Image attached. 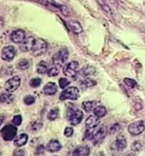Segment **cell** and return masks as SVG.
Segmentation results:
<instances>
[{"label": "cell", "mask_w": 145, "mask_h": 156, "mask_svg": "<svg viewBox=\"0 0 145 156\" xmlns=\"http://www.w3.org/2000/svg\"><path fill=\"white\" fill-rule=\"evenodd\" d=\"M44 152V146L43 145H39L37 147H36V150L34 151V154L35 155H40Z\"/></svg>", "instance_id": "f35d334b"}, {"label": "cell", "mask_w": 145, "mask_h": 156, "mask_svg": "<svg viewBox=\"0 0 145 156\" xmlns=\"http://www.w3.org/2000/svg\"><path fill=\"white\" fill-rule=\"evenodd\" d=\"M16 54V51L13 48V46H7L5 48H3L1 51V58L4 61H11L15 57Z\"/></svg>", "instance_id": "30bf717a"}, {"label": "cell", "mask_w": 145, "mask_h": 156, "mask_svg": "<svg viewBox=\"0 0 145 156\" xmlns=\"http://www.w3.org/2000/svg\"><path fill=\"white\" fill-rule=\"evenodd\" d=\"M96 127H93V128H87V130L85 131V134H84V139H92L93 138V135L96 131Z\"/></svg>", "instance_id": "83f0119b"}, {"label": "cell", "mask_w": 145, "mask_h": 156, "mask_svg": "<svg viewBox=\"0 0 145 156\" xmlns=\"http://www.w3.org/2000/svg\"><path fill=\"white\" fill-rule=\"evenodd\" d=\"M34 41H35V38H34L32 36L25 38L20 44V50L22 51H24V52L31 51L33 49V47H34Z\"/></svg>", "instance_id": "8fae6325"}, {"label": "cell", "mask_w": 145, "mask_h": 156, "mask_svg": "<svg viewBox=\"0 0 145 156\" xmlns=\"http://www.w3.org/2000/svg\"><path fill=\"white\" fill-rule=\"evenodd\" d=\"M53 156H56V155H53Z\"/></svg>", "instance_id": "f6af8a7d"}, {"label": "cell", "mask_w": 145, "mask_h": 156, "mask_svg": "<svg viewBox=\"0 0 145 156\" xmlns=\"http://www.w3.org/2000/svg\"><path fill=\"white\" fill-rule=\"evenodd\" d=\"M107 133V129L106 127L104 126H101V127H99L96 131H95V133L93 135V145L94 146H98L99 144H100L104 138H105V135Z\"/></svg>", "instance_id": "ba28073f"}, {"label": "cell", "mask_w": 145, "mask_h": 156, "mask_svg": "<svg viewBox=\"0 0 145 156\" xmlns=\"http://www.w3.org/2000/svg\"><path fill=\"white\" fill-rule=\"evenodd\" d=\"M61 150V144L59 143L58 140L52 139L49 141L47 145V151L50 152H56Z\"/></svg>", "instance_id": "9a60e30c"}, {"label": "cell", "mask_w": 145, "mask_h": 156, "mask_svg": "<svg viewBox=\"0 0 145 156\" xmlns=\"http://www.w3.org/2000/svg\"><path fill=\"white\" fill-rule=\"evenodd\" d=\"M96 156H104V153L102 151H100V152H98Z\"/></svg>", "instance_id": "b9f144b4"}, {"label": "cell", "mask_w": 145, "mask_h": 156, "mask_svg": "<svg viewBox=\"0 0 145 156\" xmlns=\"http://www.w3.org/2000/svg\"><path fill=\"white\" fill-rule=\"evenodd\" d=\"M59 10L61 11V12H62L65 16H70V11L68 10V8L64 5H60L59 6Z\"/></svg>", "instance_id": "8d00e7d4"}, {"label": "cell", "mask_w": 145, "mask_h": 156, "mask_svg": "<svg viewBox=\"0 0 145 156\" xmlns=\"http://www.w3.org/2000/svg\"><path fill=\"white\" fill-rule=\"evenodd\" d=\"M56 91H57V87L53 82L47 83L45 85V87L43 88V92L46 95H53V94H56Z\"/></svg>", "instance_id": "5bb4252c"}, {"label": "cell", "mask_w": 145, "mask_h": 156, "mask_svg": "<svg viewBox=\"0 0 145 156\" xmlns=\"http://www.w3.org/2000/svg\"><path fill=\"white\" fill-rule=\"evenodd\" d=\"M36 71L37 73L39 74H44L46 73H48L49 71V64L47 63V62L45 61H41L38 63L37 67H36Z\"/></svg>", "instance_id": "ffe728a7"}, {"label": "cell", "mask_w": 145, "mask_h": 156, "mask_svg": "<svg viewBox=\"0 0 145 156\" xmlns=\"http://www.w3.org/2000/svg\"><path fill=\"white\" fill-rule=\"evenodd\" d=\"M124 83L127 86H129L130 88H134V87H136V82L134 79H130V78H125Z\"/></svg>", "instance_id": "d590c367"}, {"label": "cell", "mask_w": 145, "mask_h": 156, "mask_svg": "<svg viewBox=\"0 0 145 156\" xmlns=\"http://www.w3.org/2000/svg\"><path fill=\"white\" fill-rule=\"evenodd\" d=\"M13 100H14V96L12 94L11 92L2 93V94L0 95V103H3V104H11Z\"/></svg>", "instance_id": "ac0fdd59"}, {"label": "cell", "mask_w": 145, "mask_h": 156, "mask_svg": "<svg viewBox=\"0 0 145 156\" xmlns=\"http://www.w3.org/2000/svg\"><path fill=\"white\" fill-rule=\"evenodd\" d=\"M126 147H127V141L123 135H118L114 143L113 144V149H114L118 151H122Z\"/></svg>", "instance_id": "7c38bea8"}, {"label": "cell", "mask_w": 145, "mask_h": 156, "mask_svg": "<svg viewBox=\"0 0 145 156\" xmlns=\"http://www.w3.org/2000/svg\"><path fill=\"white\" fill-rule=\"evenodd\" d=\"M80 95L79 90L75 87H70L61 92L60 100H78Z\"/></svg>", "instance_id": "7a4b0ae2"}, {"label": "cell", "mask_w": 145, "mask_h": 156, "mask_svg": "<svg viewBox=\"0 0 145 156\" xmlns=\"http://www.w3.org/2000/svg\"><path fill=\"white\" fill-rule=\"evenodd\" d=\"M68 119L73 126L78 125L83 119V112L79 110H75V108H70L68 110Z\"/></svg>", "instance_id": "277c9868"}, {"label": "cell", "mask_w": 145, "mask_h": 156, "mask_svg": "<svg viewBox=\"0 0 145 156\" xmlns=\"http://www.w3.org/2000/svg\"><path fill=\"white\" fill-rule=\"evenodd\" d=\"M73 152L76 156H89V154H90V147H87V146L78 147Z\"/></svg>", "instance_id": "2e32d148"}, {"label": "cell", "mask_w": 145, "mask_h": 156, "mask_svg": "<svg viewBox=\"0 0 145 156\" xmlns=\"http://www.w3.org/2000/svg\"><path fill=\"white\" fill-rule=\"evenodd\" d=\"M28 139H29V137H28L27 134L22 133V134H20L16 139L14 140V145L16 146V147H23L24 145L27 144Z\"/></svg>", "instance_id": "d6986e66"}, {"label": "cell", "mask_w": 145, "mask_h": 156, "mask_svg": "<svg viewBox=\"0 0 145 156\" xmlns=\"http://www.w3.org/2000/svg\"><path fill=\"white\" fill-rule=\"evenodd\" d=\"M69 84H70V81L67 78H60L59 79V87L61 89H65L66 87H68Z\"/></svg>", "instance_id": "1f68e13d"}, {"label": "cell", "mask_w": 145, "mask_h": 156, "mask_svg": "<svg viewBox=\"0 0 145 156\" xmlns=\"http://www.w3.org/2000/svg\"><path fill=\"white\" fill-rule=\"evenodd\" d=\"M106 112H107L106 108L103 106H96L94 108V114H95V116L97 117V118H101V117L105 116Z\"/></svg>", "instance_id": "7402d4cb"}, {"label": "cell", "mask_w": 145, "mask_h": 156, "mask_svg": "<svg viewBox=\"0 0 145 156\" xmlns=\"http://www.w3.org/2000/svg\"><path fill=\"white\" fill-rule=\"evenodd\" d=\"M34 102H35V98L34 96H32V95H28V96H26L24 98V103L26 105H28V106L33 105Z\"/></svg>", "instance_id": "d6a6232c"}, {"label": "cell", "mask_w": 145, "mask_h": 156, "mask_svg": "<svg viewBox=\"0 0 145 156\" xmlns=\"http://www.w3.org/2000/svg\"><path fill=\"white\" fill-rule=\"evenodd\" d=\"M22 123V116L21 115H15L13 119V124L14 126H20Z\"/></svg>", "instance_id": "e575fe53"}, {"label": "cell", "mask_w": 145, "mask_h": 156, "mask_svg": "<svg viewBox=\"0 0 145 156\" xmlns=\"http://www.w3.org/2000/svg\"><path fill=\"white\" fill-rule=\"evenodd\" d=\"M78 62L76 61H71L70 63L65 65L63 68V73L66 76L75 78L78 73Z\"/></svg>", "instance_id": "5b68a950"}, {"label": "cell", "mask_w": 145, "mask_h": 156, "mask_svg": "<svg viewBox=\"0 0 145 156\" xmlns=\"http://www.w3.org/2000/svg\"><path fill=\"white\" fill-rule=\"evenodd\" d=\"M4 120H5V117H4V115H0V126H1V125L3 124Z\"/></svg>", "instance_id": "60d3db41"}, {"label": "cell", "mask_w": 145, "mask_h": 156, "mask_svg": "<svg viewBox=\"0 0 145 156\" xmlns=\"http://www.w3.org/2000/svg\"><path fill=\"white\" fill-rule=\"evenodd\" d=\"M41 82L42 81H41L40 78H33V79L30 81L29 84L32 88H38L41 85Z\"/></svg>", "instance_id": "f1b7e54d"}, {"label": "cell", "mask_w": 145, "mask_h": 156, "mask_svg": "<svg viewBox=\"0 0 145 156\" xmlns=\"http://www.w3.org/2000/svg\"><path fill=\"white\" fill-rule=\"evenodd\" d=\"M68 24L69 26H70V28L72 29V30L74 33L75 34H79L82 32V28L80 26V24L78 22H76V21H70V22H68Z\"/></svg>", "instance_id": "cb8c5ba5"}, {"label": "cell", "mask_w": 145, "mask_h": 156, "mask_svg": "<svg viewBox=\"0 0 145 156\" xmlns=\"http://www.w3.org/2000/svg\"><path fill=\"white\" fill-rule=\"evenodd\" d=\"M141 147H142V145H141V142L140 141H136L132 145V150L134 151H140L141 150Z\"/></svg>", "instance_id": "836d02e7"}, {"label": "cell", "mask_w": 145, "mask_h": 156, "mask_svg": "<svg viewBox=\"0 0 145 156\" xmlns=\"http://www.w3.org/2000/svg\"><path fill=\"white\" fill-rule=\"evenodd\" d=\"M47 49H48V45H47V42L43 39H40V38H37L35 39L34 41V47L32 49V54L34 56H39V55H42L44 54L46 51H47Z\"/></svg>", "instance_id": "6da1fadb"}, {"label": "cell", "mask_w": 145, "mask_h": 156, "mask_svg": "<svg viewBox=\"0 0 145 156\" xmlns=\"http://www.w3.org/2000/svg\"><path fill=\"white\" fill-rule=\"evenodd\" d=\"M13 156H25V151L24 150H16V151H14Z\"/></svg>", "instance_id": "ab89813d"}, {"label": "cell", "mask_w": 145, "mask_h": 156, "mask_svg": "<svg viewBox=\"0 0 145 156\" xmlns=\"http://www.w3.org/2000/svg\"><path fill=\"white\" fill-rule=\"evenodd\" d=\"M30 61L28 59H21L17 63L16 67L19 69H27L30 67Z\"/></svg>", "instance_id": "4316f807"}, {"label": "cell", "mask_w": 145, "mask_h": 156, "mask_svg": "<svg viewBox=\"0 0 145 156\" xmlns=\"http://www.w3.org/2000/svg\"><path fill=\"white\" fill-rule=\"evenodd\" d=\"M58 73H59V68H58V66L57 67L56 66L53 67V68L49 69V71H48V74L51 77L56 76V75H58Z\"/></svg>", "instance_id": "f546056e"}, {"label": "cell", "mask_w": 145, "mask_h": 156, "mask_svg": "<svg viewBox=\"0 0 145 156\" xmlns=\"http://www.w3.org/2000/svg\"><path fill=\"white\" fill-rule=\"evenodd\" d=\"M68 57H69V51L66 48H63L55 54V56L53 57V62L55 65L61 66L67 61Z\"/></svg>", "instance_id": "8992f818"}, {"label": "cell", "mask_w": 145, "mask_h": 156, "mask_svg": "<svg viewBox=\"0 0 145 156\" xmlns=\"http://www.w3.org/2000/svg\"><path fill=\"white\" fill-rule=\"evenodd\" d=\"M96 101H85V102L82 103V108L86 112H90L94 110L96 108Z\"/></svg>", "instance_id": "44dd1931"}, {"label": "cell", "mask_w": 145, "mask_h": 156, "mask_svg": "<svg viewBox=\"0 0 145 156\" xmlns=\"http://www.w3.org/2000/svg\"><path fill=\"white\" fill-rule=\"evenodd\" d=\"M144 129H145V126H144V123L142 121H137V122L132 123L128 127V131L133 136H136V135L141 134L144 131Z\"/></svg>", "instance_id": "9c48e42d"}, {"label": "cell", "mask_w": 145, "mask_h": 156, "mask_svg": "<svg viewBox=\"0 0 145 156\" xmlns=\"http://www.w3.org/2000/svg\"><path fill=\"white\" fill-rule=\"evenodd\" d=\"M126 156H134V154H132V153H130V154H128V155H126Z\"/></svg>", "instance_id": "7bdbcfd3"}, {"label": "cell", "mask_w": 145, "mask_h": 156, "mask_svg": "<svg viewBox=\"0 0 145 156\" xmlns=\"http://www.w3.org/2000/svg\"><path fill=\"white\" fill-rule=\"evenodd\" d=\"M96 85V82L92 78H86L81 82V86L84 88H92Z\"/></svg>", "instance_id": "d4e9b609"}, {"label": "cell", "mask_w": 145, "mask_h": 156, "mask_svg": "<svg viewBox=\"0 0 145 156\" xmlns=\"http://www.w3.org/2000/svg\"><path fill=\"white\" fill-rule=\"evenodd\" d=\"M99 120L96 116H89L86 119L85 125L87 128H93V127H96L98 124Z\"/></svg>", "instance_id": "603a6c76"}, {"label": "cell", "mask_w": 145, "mask_h": 156, "mask_svg": "<svg viewBox=\"0 0 145 156\" xmlns=\"http://www.w3.org/2000/svg\"><path fill=\"white\" fill-rule=\"evenodd\" d=\"M58 113H59V110L58 108H53L50 111V112L48 113V119L51 121L56 120L58 117Z\"/></svg>", "instance_id": "484cf974"}, {"label": "cell", "mask_w": 145, "mask_h": 156, "mask_svg": "<svg viewBox=\"0 0 145 156\" xmlns=\"http://www.w3.org/2000/svg\"><path fill=\"white\" fill-rule=\"evenodd\" d=\"M42 127V124L40 122H38V121H35V122H32V124H31V126H30V129L31 130H33V131H36L38 130L40 128Z\"/></svg>", "instance_id": "4dcf8cb0"}, {"label": "cell", "mask_w": 145, "mask_h": 156, "mask_svg": "<svg viewBox=\"0 0 145 156\" xmlns=\"http://www.w3.org/2000/svg\"><path fill=\"white\" fill-rule=\"evenodd\" d=\"M73 134H74V129L73 128L68 127V128L65 129V130H64V135L66 137H71Z\"/></svg>", "instance_id": "74e56055"}, {"label": "cell", "mask_w": 145, "mask_h": 156, "mask_svg": "<svg viewBox=\"0 0 145 156\" xmlns=\"http://www.w3.org/2000/svg\"><path fill=\"white\" fill-rule=\"evenodd\" d=\"M20 83H21L20 77L19 76H13V77L10 78V79L5 83L4 88H5V90L8 92H11L12 93V92L15 91V90H16L19 88Z\"/></svg>", "instance_id": "52a82bcc"}, {"label": "cell", "mask_w": 145, "mask_h": 156, "mask_svg": "<svg viewBox=\"0 0 145 156\" xmlns=\"http://www.w3.org/2000/svg\"><path fill=\"white\" fill-rule=\"evenodd\" d=\"M70 156H76V155H75V154H74V152H73V153H72V154H71V155H70Z\"/></svg>", "instance_id": "ee69618b"}, {"label": "cell", "mask_w": 145, "mask_h": 156, "mask_svg": "<svg viewBox=\"0 0 145 156\" xmlns=\"http://www.w3.org/2000/svg\"><path fill=\"white\" fill-rule=\"evenodd\" d=\"M0 133L5 141H12L17 133V128L14 125H7L0 130Z\"/></svg>", "instance_id": "3957f363"}, {"label": "cell", "mask_w": 145, "mask_h": 156, "mask_svg": "<svg viewBox=\"0 0 145 156\" xmlns=\"http://www.w3.org/2000/svg\"><path fill=\"white\" fill-rule=\"evenodd\" d=\"M95 73H96V69H95V67L91 66V65H86V66H84V67L81 69V71L79 72V73H80L83 77H86V76L92 75V74H94Z\"/></svg>", "instance_id": "e0dca14e"}, {"label": "cell", "mask_w": 145, "mask_h": 156, "mask_svg": "<svg viewBox=\"0 0 145 156\" xmlns=\"http://www.w3.org/2000/svg\"><path fill=\"white\" fill-rule=\"evenodd\" d=\"M26 34L24 30H13L11 34V40L13 43H21L23 40L25 39Z\"/></svg>", "instance_id": "4fadbf2b"}]
</instances>
